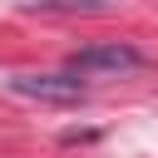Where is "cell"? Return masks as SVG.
<instances>
[{
  "mask_svg": "<svg viewBox=\"0 0 158 158\" xmlns=\"http://www.w3.org/2000/svg\"><path fill=\"white\" fill-rule=\"evenodd\" d=\"M10 84V94H20V99H40V104H84L89 99V89L79 84V74H10L5 79Z\"/></svg>",
  "mask_w": 158,
  "mask_h": 158,
  "instance_id": "cell-2",
  "label": "cell"
},
{
  "mask_svg": "<svg viewBox=\"0 0 158 158\" xmlns=\"http://www.w3.org/2000/svg\"><path fill=\"white\" fill-rule=\"evenodd\" d=\"M138 69H148V54L133 49L128 40H99L69 54V74H84V79H123Z\"/></svg>",
  "mask_w": 158,
  "mask_h": 158,
  "instance_id": "cell-1",
  "label": "cell"
}]
</instances>
